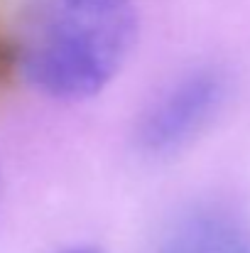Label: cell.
<instances>
[{"instance_id":"obj_4","label":"cell","mask_w":250,"mask_h":253,"mask_svg":"<svg viewBox=\"0 0 250 253\" xmlns=\"http://www.w3.org/2000/svg\"><path fill=\"white\" fill-rule=\"evenodd\" d=\"M17 67V54H15V44H10L2 32H0V79L10 72V67Z\"/></svg>"},{"instance_id":"obj_1","label":"cell","mask_w":250,"mask_h":253,"mask_svg":"<svg viewBox=\"0 0 250 253\" xmlns=\"http://www.w3.org/2000/svg\"><path fill=\"white\" fill-rule=\"evenodd\" d=\"M135 30L133 0H20L17 67L42 96L83 101L120 72Z\"/></svg>"},{"instance_id":"obj_2","label":"cell","mask_w":250,"mask_h":253,"mask_svg":"<svg viewBox=\"0 0 250 253\" xmlns=\"http://www.w3.org/2000/svg\"><path fill=\"white\" fill-rule=\"evenodd\" d=\"M228 79L221 69L199 67L179 77L155 98L138 126V145L155 158L186 148L216 118L226 101Z\"/></svg>"},{"instance_id":"obj_3","label":"cell","mask_w":250,"mask_h":253,"mask_svg":"<svg viewBox=\"0 0 250 253\" xmlns=\"http://www.w3.org/2000/svg\"><path fill=\"white\" fill-rule=\"evenodd\" d=\"M157 253H250V224L223 207H196L169 226Z\"/></svg>"},{"instance_id":"obj_5","label":"cell","mask_w":250,"mask_h":253,"mask_svg":"<svg viewBox=\"0 0 250 253\" xmlns=\"http://www.w3.org/2000/svg\"><path fill=\"white\" fill-rule=\"evenodd\" d=\"M57 253H103V251L96 249V246H74V249H64V251H57Z\"/></svg>"}]
</instances>
